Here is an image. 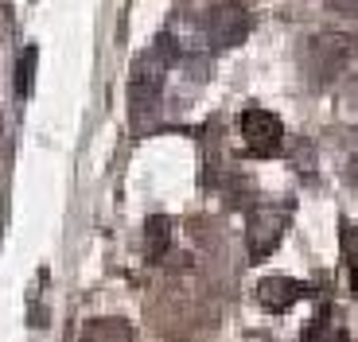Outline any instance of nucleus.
I'll return each instance as SVG.
<instances>
[{"label": "nucleus", "instance_id": "f257e3e1", "mask_svg": "<svg viewBox=\"0 0 358 342\" xmlns=\"http://www.w3.org/2000/svg\"><path fill=\"white\" fill-rule=\"evenodd\" d=\"M164 78H168V63H164L156 51L141 54L133 63L129 74V121L133 128H148L160 113V98H164Z\"/></svg>", "mask_w": 358, "mask_h": 342}, {"label": "nucleus", "instance_id": "f03ea898", "mask_svg": "<svg viewBox=\"0 0 358 342\" xmlns=\"http://www.w3.org/2000/svg\"><path fill=\"white\" fill-rule=\"evenodd\" d=\"M358 54V39L350 31H315L308 39V51H304V63H308V78L327 86L335 82Z\"/></svg>", "mask_w": 358, "mask_h": 342}, {"label": "nucleus", "instance_id": "7ed1b4c3", "mask_svg": "<svg viewBox=\"0 0 358 342\" xmlns=\"http://www.w3.org/2000/svg\"><path fill=\"white\" fill-rule=\"evenodd\" d=\"M288 207H257L250 210V222H245V253L250 261H265L268 253L280 245V237L288 234Z\"/></svg>", "mask_w": 358, "mask_h": 342}, {"label": "nucleus", "instance_id": "20e7f679", "mask_svg": "<svg viewBox=\"0 0 358 342\" xmlns=\"http://www.w3.org/2000/svg\"><path fill=\"white\" fill-rule=\"evenodd\" d=\"M253 27V16L242 0H215L210 12H206V36H210V47L226 51V47H238Z\"/></svg>", "mask_w": 358, "mask_h": 342}, {"label": "nucleus", "instance_id": "39448f33", "mask_svg": "<svg viewBox=\"0 0 358 342\" xmlns=\"http://www.w3.org/2000/svg\"><path fill=\"white\" fill-rule=\"evenodd\" d=\"M238 128H242V140L245 148H250L257 160H268V156H277L280 144H285V121L277 117V113H268V109L253 105L242 113V121H238Z\"/></svg>", "mask_w": 358, "mask_h": 342}, {"label": "nucleus", "instance_id": "423d86ee", "mask_svg": "<svg viewBox=\"0 0 358 342\" xmlns=\"http://www.w3.org/2000/svg\"><path fill=\"white\" fill-rule=\"evenodd\" d=\"M308 296V288L300 284V280H288V276H265L257 284V299L268 307V311H288L292 304H300V299Z\"/></svg>", "mask_w": 358, "mask_h": 342}, {"label": "nucleus", "instance_id": "0eeeda50", "mask_svg": "<svg viewBox=\"0 0 358 342\" xmlns=\"http://www.w3.org/2000/svg\"><path fill=\"white\" fill-rule=\"evenodd\" d=\"M171 237H176V222L168 214H152L144 222V253H148V261H164L168 257Z\"/></svg>", "mask_w": 358, "mask_h": 342}, {"label": "nucleus", "instance_id": "6e6552de", "mask_svg": "<svg viewBox=\"0 0 358 342\" xmlns=\"http://www.w3.org/2000/svg\"><path fill=\"white\" fill-rule=\"evenodd\" d=\"M304 342H350V334H347V323H343L339 311L335 307H323L320 315L308 323Z\"/></svg>", "mask_w": 358, "mask_h": 342}, {"label": "nucleus", "instance_id": "1a4fd4ad", "mask_svg": "<svg viewBox=\"0 0 358 342\" xmlns=\"http://www.w3.org/2000/svg\"><path fill=\"white\" fill-rule=\"evenodd\" d=\"M78 342H133V327L117 315H106V319H90L82 327V339Z\"/></svg>", "mask_w": 358, "mask_h": 342}, {"label": "nucleus", "instance_id": "9d476101", "mask_svg": "<svg viewBox=\"0 0 358 342\" xmlns=\"http://www.w3.org/2000/svg\"><path fill=\"white\" fill-rule=\"evenodd\" d=\"M36 63H39V47H24V54H20V63H16V98H31Z\"/></svg>", "mask_w": 358, "mask_h": 342}, {"label": "nucleus", "instance_id": "9b49d317", "mask_svg": "<svg viewBox=\"0 0 358 342\" xmlns=\"http://www.w3.org/2000/svg\"><path fill=\"white\" fill-rule=\"evenodd\" d=\"M339 237H343V253H347V269H350V280H355V292H358V225L343 222Z\"/></svg>", "mask_w": 358, "mask_h": 342}, {"label": "nucleus", "instance_id": "f8f14e48", "mask_svg": "<svg viewBox=\"0 0 358 342\" xmlns=\"http://www.w3.org/2000/svg\"><path fill=\"white\" fill-rule=\"evenodd\" d=\"M347 183H350V187H358V144L350 148V156H347Z\"/></svg>", "mask_w": 358, "mask_h": 342}, {"label": "nucleus", "instance_id": "ddd939ff", "mask_svg": "<svg viewBox=\"0 0 358 342\" xmlns=\"http://www.w3.org/2000/svg\"><path fill=\"white\" fill-rule=\"evenodd\" d=\"M335 12H347V16H358V0H331Z\"/></svg>", "mask_w": 358, "mask_h": 342}]
</instances>
